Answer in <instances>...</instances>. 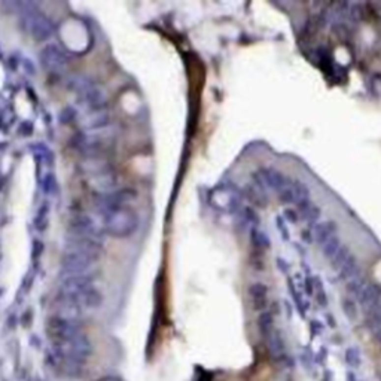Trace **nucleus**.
Segmentation results:
<instances>
[{"instance_id": "13", "label": "nucleus", "mask_w": 381, "mask_h": 381, "mask_svg": "<svg viewBox=\"0 0 381 381\" xmlns=\"http://www.w3.org/2000/svg\"><path fill=\"white\" fill-rule=\"evenodd\" d=\"M298 211V217L299 221H305L308 224H314L319 217H320V208L313 203V201H308L305 204H301V205H296L295 208Z\"/></svg>"}, {"instance_id": "6", "label": "nucleus", "mask_w": 381, "mask_h": 381, "mask_svg": "<svg viewBox=\"0 0 381 381\" xmlns=\"http://www.w3.org/2000/svg\"><path fill=\"white\" fill-rule=\"evenodd\" d=\"M39 57L43 67L49 72H61L67 67V63H69L66 51L59 43H54V42L46 43L42 48Z\"/></svg>"}, {"instance_id": "15", "label": "nucleus", "mask_w": 381, "mask_h": 381, "mask_svg": "<svg viewBox=\"0 0 381 381\" xmlns=\"http://www.w3.org/2000/svg\"><path fill=\"white\" fill-rule=\"evenodd\" d=\"M48 221H49V204L48 201H43L37 210V214L34 217V225H36V230L37 231H45L46 230V225H48Z\"/></svg>"}, {"instance_id": "4", "label": "nucleus", "mask_w": 381, "mask_h": 381, "mask_svg": "<svg viewBox=\"0 0 381 381\" xmlns=\"http://www.w3.org/2000/svg\"><path fill=\"white\" fill-rule=\"evenodd\" d=\"M21 20H23V27L34 40L45 42L52 37L54 26H52L51 20L40 11H37L34 8L24 9Z\"/></svg>"}, {"instance_id": "2", "label": "nucleus", "mask_w": 381, "mask_h": 381, "mask_svg": "<svg viewBox=\"0 0 381 381\" xmlns=\"http://www.w3.org/2000/svg\"><path fill=\"white\" fill-rule=\"evenodd\" d=\"M81 172L88 186L98 195H104L117 189L118 175L111 162L103 156L85 158L81 162Z\"/></svg>"}, {"instance_id": "9", "label": "nucleus", "mask_w": 381, "mask_h": 381, "mask_svg": "<svg viewBox=\"0 0 381 381\" xmlns=\"http://www.w3.org/2000/svg\"><path fill=\"white\" fill-rule=\"evenodd\" d=\"M338 233V227L335 222L332 221H326V222H322V224H317L313 230V237L314 240L323 246L328 240H331L332 237H335Z\"/></svg>"}, {"instance_id": "11", "label": "nucleus", "mask_w": 381, "mask_h": 381, "mask_svg": "<svg viewBox=\"0 0 381 381\" xmlns=\"http://www.w3.org/2000/svg\"><path fill=\"white\" fill-rule=\"evenodd\" d=\"M249 295H250V301H252V307L258 311L265 310L266 307V301H268V289L264 283H255L250 286L249 289Z\"/></svg>"}, {"instance_id": "12", "label": "nucleus", "mask_w": 381, "mask_h": 381, "mask_svg": "<svg viewBox=\"0 0 381 381\" xmlns=\"http://www.w3.org/2000/svg\"><path fill=\"white\" fill-rule=\"evenodd\" d=\"M269 354L273 356L274 359H279L283 353H285V341L282 338V335L279 334L277 329H273L266 337H265Z\"/></svg>"}, {"instance_id": "3", "label": "nucleus", "mask_w": 381, "mask_h": 381, "mask_svg": "<svg viewBox=\"0 0 381 381\" xmlns=\"http://www.w3.org/2000/svg\"><path fill=\"white\" fill-rule=\"evenodd\" d=\"M103 231L115 238H128L139 228V216L130 207L103 213Z\"/></svg>"}, {"instance_id": "5", "label": "nucleus", "mask_w": 381, "mask_h": 381, "mask_svg": "<svg viewBox=\"0 0 381 381\" xmlns=\"http://www.w3.org/2000/svg\"><path fill=\"white\" fill-rule=\"evenodd\" d=\"M70 231L72 235L76 237H88L94 240H100L104 234L103 225L98 224L91 214L87 213H76L70 219Z\"/></svg>"}, {"instance_id": "7", "label": "nucleus", "mask_w": 381, "mask_h": 381, "mask_svg": "<svg viewBox=\"0 0 381 381\" xmlns=\"http://www.w3.org/2000/svg\"><path fill=\"white\" fill-rule=\"evenodd\" d=\"M137 200V192L131 188H121L115 189L109 194L100 195V208L103 213L112 211L118 208H125Z\"/></svg>"}, {"instance_id": "18", "label": "nucleus", "mask_w": 381, "mask_h": 381, "mask_svg": "<svg viewBox=\"0 0 381 381\" xmlns=\"http://www.w3.org/2000/svg\"><path fill=\"white\" fill-rule=\"evenodd\" d=\"M346 360L352 366H359V363H360L359 352H356V349H349L347 353H346Z\"/></svg>"}, {"instance_id": "16", "label": "nucleus", "mask_w": 381, "mask_h": 381, "mask_svg": "<svg viewBox=\"0 0 381 381\" xmlns=\"http://www.w3.org/2000/svg\"><path fill=\"white\" fill-rule=\"evenodd\" d=\"M258 324H259V331H261V334H262L264 338H265L271 331H273V329H276L273 316H271V313H268V311H262V314L259 316Z\"/></svg>"}, {"instance_id": "14", "label": "nucleus", "mask_w": 381, "mask_h": 381, "mask_svg": "<svg viewBox=\"0 0 381 381\" xmlns=\"http://www.w3.org/2000/svg\"><path fill=\"white\" fill-rule=\"evenodd\" d=\"M320 247H322V253L331 261V259H334V258L340 253V250L344 247V244L341 243V240L338 238V235H335V237H332L331 240H328V241H326V243H324L323 246H320Z\"/></svg>"}, {"instance_id": "1", "label": "nucleus", "mask_w": 381, "mask_h": 381, "mask_svg": "<svg viewBox=\"0 0 381 381\" xmlns=\"http://www.w3.org/2000/svg\"><path fill=\"white\" fill-rule=\"evenodd\" d=\"M103 250V241L88 238V237H76L72 235L66 244L61 266L64 274H84L92 273V268L100 259Z\"/></svg>"}, {"instance_id": "17", "label": "nucleus", "mask_w": 381, "mask_h": 381, "mask_svg": "<svg viewBox=\"0 0 381 381\" xmlns=\"http://www.w3.org/2000/svg\"><path fill=\"white\" fill-rule=\"evenodd\" d=\"M252 241H253V244H255L258 249H262V250L269 246L268 237H266L262 231H259L258 227H253V228H252Z\"/></svg>"}, {"instance_id": "10", "label": "nucleus", "mask_w": 381, "mask_h": 381, "mask_svg": "<svg viewBox=\"0 0 381 381\" xmlns=\"http://www.w3.org/2000/svg\"><path fill=\"white\" fill-rule=\"evenodd\" d=\"M357 301L359 304L362 305V308L365 310V313L368 310H371L378 301H381V292L380 289L375 286V285H366L363 288V291L360 292V295L357 296Z\"/></svg>"}, {"instance_id": "20", "label": "nucleus", "mask_w": 381, "mask_h": 381, "mask_svg": "<svg viewBox=\"0 0 381 381\" xmlns=\"http://www.w3.org/2000/svg\"><path fill=\"white\" fill-rule=\"evenodd\" d=\"M285 219L289 221V222H292V224H296V222L299 221L298 211L293 210V208H286V210H285Z\"/></svg>"}, {"instance_id": "8", "label": "nucleus", "mask_w": 381, "mask_h": 381, "mask_svg": "<svg viewBox=\"0 0 381 381\" xmlns=\"http://www.w3.org/2000/svg\"><path fill=\"white\" fill-rule=\"evenodd\" d=\"M109 124H111V114H109L107 109L85 112V115L81 118V127L85 133L106 130Z\"/></svg>"}, {"instance_id": "19", "label": "nucleus", "mask_w": 381, "mask_h": 381, "mask_svg": "<svg viewBox=\"0 0 381 381\" xmlns=\"http://www.w3.org/2000/svg\"><path fill=\"white\" fill-rule=\"evenodd\" d=\"M343 305H344V313H346L350 319H354V316H356V313H357L354 301H352V299L347 298V299L343 302Z\"/></svg>"}]
</instances>
